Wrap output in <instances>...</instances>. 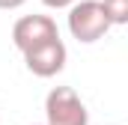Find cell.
I'll return each instance as SVG.
<instances>
[{"label": "cell", "instance_id": "obj_2", "mask_svg": "<svg viewBox=\"0 0 128 125\" xmlns=\"http://www.w3.org/2000/svg\"><path fill=\"white\" fill-rule=\"evenodd\" d=\"M45 125H90V110L72 86H54L45 95Z\"/></svg>", "mask_w": 128, "mask_h": 125}, {"label": "cell", "instance_id": "obj_5", "mask_svg": "<svg viewBox=\"0 0 128 125\" xmlns=\"http://www.w3.org/2000/svg\"><path fill=\"white\" fill-rule=\"evenodd\" d=\"M101 9H104L110 27L128 24V0H101Z\"/></svg>", "mask_w": 128, "mask_h": 125}, {"label": "cell", "instance_id": "obj_7", "mask_svg": "<svg viewBox=\"0 0 128 125\" xmlns=\"http://www.w3.org/2000/svg\"><path fill=\"white\" fill-rule=\"evenodd\" d=\"M27 0H0V9H21Z\"/></svg>", "mask_w": 128, "mask_h": 125}, {"label": "cell", "instance_id": "obj_1", "mask_svg": "<svg viewBox=\"0 0 128 125\" xmlns=\"http://www.w3.org/2000/svg\"><path fill=\"white\" fill-rule=\"evenodd\" d=\"M110 30V21L101 9V0H74L68 6V33L72 39L92 45L98 39H104V33Z\"/></svg>", "mask_w": 128, "mask_h": 125}, {"label": "cell", "instance_id": "obj_6", "mask_svg": "<svg viewBox=\"0 0 128 125\" xmlns=\"http://www.w3.org/2000/svg\"><path fill=\"white\" fill-rule=\"evenodd\" d=\"M42 3H45L48 9H68L74 0H42Z\"/></svg>", "mask_w": 128, "mask_h": 125}, {"label": "cell", "instance_id": "obj_4", "mask_svg": "<svg viewBox=\"0 0 128 125\" xmlns=\"http://www.w3.org/2000/svg\"><path fill=\"white\" fill-rule=\"evenodd\" d=\"M57 36H60V30H57V21L51 15H24L12 27V45L24 54L36 45H42V42L57 39Z\"/></svg>", "mask_w": 128, "mask_h": 125}, {"label": "cell", "instance_id": "obj_3", "mask_svg": "<svg viewBox=\"0 0 128 125\" xmlns=\"http://www.w3.org/2000/svg\"><path fill=\"white\" fill-rule=\"evenodd\" d=\"M66 60H68V51H66L63 39H51V42H42L30 51H24V66L27 72L36 74V78H54L66 68Z\"/></svg>", "mask_w": 128, "mask_h": 125}]
</instances>
